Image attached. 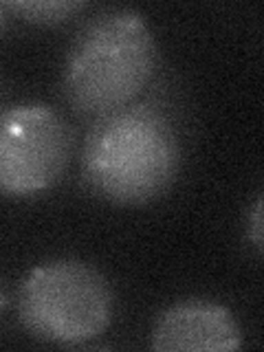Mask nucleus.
Returning a JSON list of instances; mask_svg holds the SVG:
<instances>
[{
    "instance_id": "nucleus-1",
    "label": "nucleus",
    "mask_w": 264,
    "mask_h": 352,
    "mask_svg": "<svg viewBox=\"0 0 264 352\" xmlns=\"http://www.w3.org/2000/svg\"><path fill=\"white\" fill-rule=\"evenodd\" d=\"M183 168L174 117L157 102H132L93 119L82 146V181L102 201L141 207L159 201Z\"/></svg>"
},
{
    "instance_id": "nucleus-2",
    "label": "nucleus",
    "mask_w": 264,
    "mask_h": 352,
    "mask_svg": "<svg viewBox=\"0 0 264 352\" xmlns=\"http://www.w3.org/2000/svg\"><path fill=\"white\" fill-rule=\"evenodd\" d=\"M159 69V47L146 16L110 7L75 33L62 69V93L80 117L97 119L146 91Z\"/></svg>"
},
{
    "instance_id": "nucleus-3",
    "label": "nucleus",
    "mask_w": 264,
    "mask_h": 352,
    "mask_svg": "<svg viewBox=\"0 0 264 352\" xmlns=\"http://www.w3.org/2000/svg\"><path fill=\"white\" fill-rule=\"evenodd\" d=\"M18 317L33 339L64 348L84 346L113 324L115 293L93 264L55 258L38 264L22 280Z\"/></svg>"
},
{
    "instance_id": "nucleus-4",
    "label": "nucleus",
    "mask_w": 264,
    "mask_h": 352,
    "mask_svg": "<svg viewBox=\"0 0 264 352\" xmlns=\"http://www.w3.org/2000/svg\"><path fill=\"white\" fill-rule=\"evenodd\" d=\"M73 132L47 104L0 110V194L29 198L51 190L69 170Z\"/></svg>"
},
{
    "instance_id": "nucleus-5",
    "label": "nucleus",
    "mask_w": 264,
    "mask_h": 352,
    "mask_svg": "<svg viewBox=\"0 0 264 352\" xmlns=\"http://www.w3.org/2000/svg\"><path fill=\"white\" fill-rule=\"evenodd\" d=\"M242 330L227 306L192 297L168 306L152 326L150 346L159 352H234Z\"/></svg>"
},
{
    "instance_id": "nucleus-6",
    "label": "nucleus",
    "mask_w": 264,
    "mask_h": 352,
    "mask_svg": "<svg viewBox=\"0 0 264 352\" xmlns=\"http://www.w3.org/2000/svg\"><path fill=\"white\" fill-rule=\"evenodd\" d=\"M3 7L16 18L38 27H55L62 22H69L88 5L80 0H11L3 3Z\"/></svg>"
},
{
    "instance_id": "nucleus-7",
    "label": "nucleus",
    "mask_w": 264,
    "mask_h": 352,
    "mask_svg": "<svg viewBox=\"0 0 264 352\" xmlns=\"http://www.w3.org/2000/svg\"><path fill=\"white\" fill-rule=\"evenodd\" d=\"M247 231H249V240L253 249L258 253H262V236H264V229H262V198H256V205L251 209V216L247 220Z\"/></svg>"
},
{
    "instance_id": "nucleus-8",
    "label": "nucleus",
    "mask_w": 264,
    "mask_h": 352,
    "mask_svg": "<svg viewBox=\"0 0 264 352\" xmlns=\"http://www.w3.org/2000/svg\"><path fill=\"white\" fill-rule=\"evenodd\" d=\"M5 29H7V9L0 5V36L5 33Z\"/></svg>"
},
{
    "instance_id": "nucleus-9",
    "label": "nucleus",
    "mask_w": 264,
    "mask_h": 352,
    "mask_svg": "<svg viewBox=\"0 0 264 352\" xmlns=\"http://www.w3.org/2000/svg\"><path fill=\"white\" fill-rule=\"evenodd\" d=\"M7 306V295L3 291V286H0V313H3V308Z\"/></svg>"
}]
</instances>
